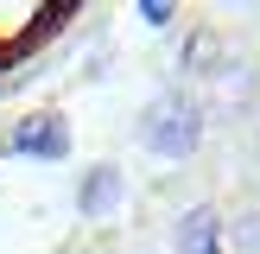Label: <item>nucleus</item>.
<instances>
[{
	"label": "nucleus",
	"mask_w": 260,
	"mask_h": 254,
	"mask_svg": "<svg viewBox=\"0 0 260 254\" xmlns=\"http://www.w3.org/2000/svg\"><path fill=\"white\" fill-rule=\"evenodd\" d=\"M197 140H203V102H190V96H159V102H146V114H140V146L152 152V159H190L197 152Z\"/></svg>",
	"instance_id": "nucleus-1"
},
{
	"label": "nucleus",
	"mask_w": 260,
	"mask_h": 254,
	"mask_svg": "<svg viewBox=\"0 0 260 254\" xmlns=\"http://www.w3.org/2000/svg\"><path fill=\"white\" fill-rule=\"evenodd\" d=\"M7 146L19 152V159H45V165H57V159H70V114L63 108H32V114H19L13 121V134H7Z\"/></svg>",
	"instance_id": "nucleus-2"
},
{
	"label": "nucleus",
	"mask_w": 260,
	"mask_h": 254,
	"mask_svg": "<svg viewBox=\"0 0 260 254\" xmlns=\"http://www.w3.org/2000/svg\"><path fill=\"white\" fill-rule=\"evenodd\" d=\"M121 203H127V172H121L114 159L89 165V172H83V184H76V210H83L89 223H108Z\"/></svg>",
	"instance_id": "nucleus-3"
},
{
	"label": "nucleus",
	"mask_w": 260,
	"mask_h": 254,
	"mask_svg": "<svg viewBox=\"0 0 260 254\" xmlns=\"http://www.w3.org/2000/svg\"><path fill=\"white\" fill-rule=\"evenodd\" d=\"M172 254H229L222 248V216H216L210 203H190L172 223Z\"/></svg>",
	"instance_id": "nucleus-4"
},
{
	"label": "nucleus",
	"mask_w": 260,
	"mask_h": 254,
	"mask_svg": "<svg viewBox=\"0 0 260 254\" xmlns=\"http://www.w3.org/2000/svg\"><path fill=\"white\" fill-rule=\"evenodd\" d=\"M222 235H229V248H235V254H260V210L235 216V223H222Z\"/></svg>",
	"instance_id": "nucleus-5"
},
{
	"label": "nucleus",
	"mask_w": 260,
	"mask_h": 254,
	"mask_svg": "<svg viewBox=\"0 0 260 254\" xmlns=\"http://www.w3.org/2000/svg\"><path fill=\"white\" fill-rule=\"evenodd\" d=\"M140 19H146V25H172V19H178V13H172V7H165V0H140Z\"/></svg>",
	"instance_id": "nucleus-6"
}]
</instances>
